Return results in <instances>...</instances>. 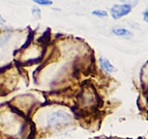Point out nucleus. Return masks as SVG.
<instances>
[{"label": "nucleus", "instance_id": "nucleus-10", "mask_svg": "<svg viewBox=\"0 0 148 139\" xmlns=\"http://www.w3.org/2000/svg\"><path fill=\"white\" fill-rule=\"evenodd\" d=\"M143 20L148 23V9H146L143 12Z\"/></svg>", "mask_w": 148, "mask_h": 139}, {"label": "nucleus", "instance_id": "nucleus-4", "mask_svg": "<svg viewBox=\"0 0 148 139\" xmlns=\"http://www.w3.org/2000/svg\"><path fill=\"white\" fill-rule=\"evenodd\" d=\"M99 65L102 71L108 74H111L116 72V68L110 63V61L106 57L99 58Z\"/></svg>", "mask_w": 148, "mask_h": 139}, {"label": "nucleus", "instance_id": "nucleus-3", "mask_svg": "<svg viewBox=\"0 0 148 139\" xmlns=\"http://www.w3.org/2000/svg\"><path fill=\"white\" fill-rule=\"evenodd\" d=\"M132 7L127 4H116L110 8V16L114 19H119L131 13Z\"/></svg>", "mask_w": 148, "mask_h": 139}, {"label": "nucleus", "instance_id": "nucleus-6", "mask_svg": "<svg viewBox=\"0 0 148 139\" xmlns=\"http://www.w3.org/2000/svg\"><path fill=\"white\" fill-rule=\"evenodd\" d=\"M92 15L99 16V18H106V16H108V12L104 10H96L92 12Z\"/></svg>", "mask_w": 148, "mask_h": 139}, {"label": "nucleus", "instance_id": "nucleus-11", "mask_svg": "<svg viewBox=\"0 0 148 139\" xmlns=\"http://www.w3.org/2000/svg\"><path fill=\"white\" fill-rule=\"evenodd\" d=\"M4 23H5V19L1 16V14H0V24H4Z\"/></svg>", "mask_w": 148, "mask_h": 139}, {"label": "nucleus", "instance_id": "nucleus-5", "mask_svg": "<svg viewBox=\"0 0 148 139\" xmlns=\"http://www.w3.org/2000/svg\"><path fill=\"white\" fill-rule=\"evenodd\" d=\"M112 33L115 36H118V37H122L124 39H127V40H130L134 37V34L132 31L128 30L126 28H121V27H115L112 30Z\"/></svg>", "mask_w": 148, "mask_h": 139}, {"label": "nucleus", "instance_id": "nucleus-9", "mask_svg": "<svg viewBox=\"0 0 148 139\" xmlns=\"http://www.w3.org/2000/svg\"><path fill=\"white\" fill-rule=\"evenodd\" d=\"M32 14L33 16H35L36 18H41V11L38 9V8H33L32 9Z\"/></svg>", "mask_w": 148, "mask_h": 139}, {"label": "nucleus", "instance_id": "nucleus-1", "mask_svg": "<svg viewBox=\"0 0 148 139\" xmlns=\"http://www.w3.org/2000/svg\"><path fill=\"white\" fill-rule=\"evenodd\" d=\"M43 129L46 132H57L70 127L76 121V115L70 108L66 106H56L47 108L46 113L41 116Z\"/></svg>", "mask_w": 148, "mask_h": 139}, {"label": "nucleus", "instance_id": "nucleus-8", "mask_svg": "<svg viewBox=\"0 0 148 139\" xmlns=\"http://www.w3.org/2000/svg\"><path fill=\"white\" fill-rule=\"evenodd\" d=\"M119 1L123 2V3H124V4L130 5L131 7L136 6V5L138 3V0H119Z\"/></svg>", "mask_w": 148, "mask_h": 139}, {"label": "nucleus", "instance_id": "nucleus-7", "mask_svg": "<svg viewBox=\"0 0 148 139\" xmlns=\"http://www.w3.org/2000/svg\"><path fill=\"white\" fill-rule=\"evenodd\" d=\"M32 1L39 5H43V6H49L52 4L51 0H32Z\"/></svg>", "mask_w": 148, "mask_h": 139}, {"label": "nucleus", "instance_id": "nucleus-2", "mask_svg": "<svg viewBox=\"0 0 148 139\" xmlns=\"http://www.w3.org/2000/svg\"><path fill=\"white\" fill-rule=\"evenodd\" d=\"M98 95L90 87L83 88L77 96V104L79 109L83 112H91L98 106Z\"/></svg>", "mask_w": 148, "mask_h": 139}]
</instances>
